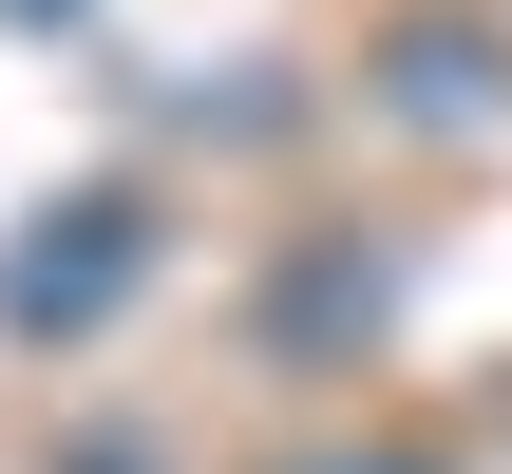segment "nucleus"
I'll return each mask as SVG.
<instances>
[{"label":"nucleus","mask_w":512,"mask_h":474,"mask_svg":"<svg viewBox=\"0 0 512 474\" xmlns=\"http://www.w3.org/2000/svg\"><path fill=\"white\" fill-rule=\"evenodd\" d=\"M114 285H133V209H57V247H19V266H0V304H19V323H95Z\"/></svg>","instance_id":"nucleus-1"},{"label":"nucleus","mask_w":512,"mask_h":474,"mask_svg":"<svg viewBox=\"0 0 512 474\" xmlns=\"http://www.w3.org/2000/svg\"><path fill=\"white\" fill-rule=\"evenodd\" d=\"M380 474H399V456H380Z\"/></svg>","instance_id":"nucleus-2"}]
</instances>
